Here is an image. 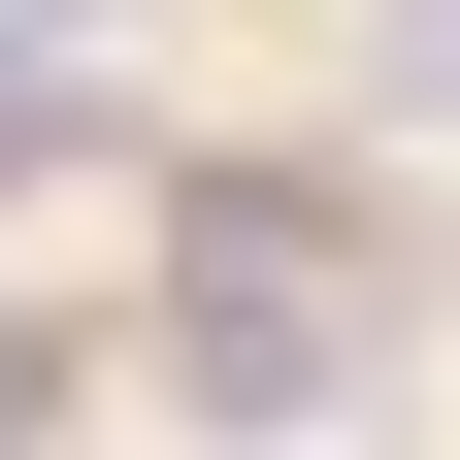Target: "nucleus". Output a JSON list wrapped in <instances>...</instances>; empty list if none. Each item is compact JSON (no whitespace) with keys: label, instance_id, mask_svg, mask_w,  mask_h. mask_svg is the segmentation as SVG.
Returning <instances> with one entry per match:
<instances>
[{"label":"nucleus","instance_id":"f03ea898","mask_svg":"<svg viewBox=\"0 0 460 460\" xmlns=\"http://www.w3.org/2000/svg\"><path fill=\"white\" fill-rule=\"evenodd\" d=\"M33 132H66V0H0V164H33Z\"/></svg>","mask_w":460,"mask_h":460},{"label":"nucleus","instance_id":"f257e3e1","mask_svg":"<svg viewBox=\"0 0 460 460\" xmlns=\"http://www.w3.org/2000/svg\"><path fill=\"white\" fill-rule=\"evenodd\" d=\"M164 394H230V428L394 394V230L329 198V164H198V198H164Z\"/></svg>","mask_w":460,"mask_h":460},{"label":"nucleus","instance_id":"7ed1b4c3","mask_svg":"<svg viewBox=\"0 0 460 460\" xmlns=\"http://www.w3.org/2000/svg\"><path fill=\"white\" fill-rule=\"evenodd\" d=\"M394 132H460V0H394Z\"/></svg>","mask_w":460,"mask_h":460}]
</instances>
